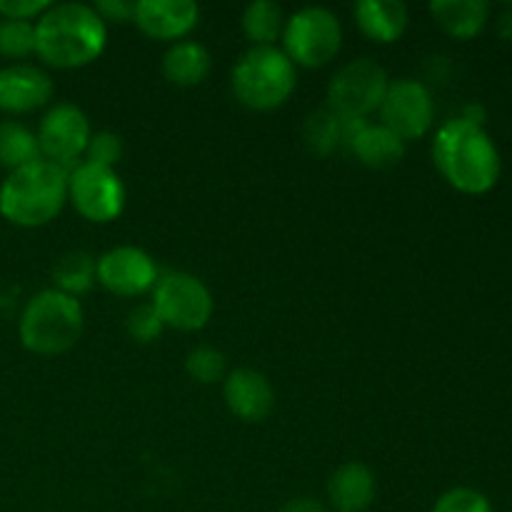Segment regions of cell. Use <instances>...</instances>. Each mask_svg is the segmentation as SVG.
Segmentation results:
<instances>
[{
  "label": "cell",
  "mask_w": 512,
  "mask_h": 512,
  "mask_svg": "<svg viewBox=\"0 0 512 512\" xmlns=\"http://www.w3.org/2000/svg\"><path fill=\"white\" fill-rule=\"evenodd\" d=\"M433 160L440 175L455 190L468 195H483L500 180L503 160L498 145L483 125L465 118H453L435 133Z\"/></svg>",
  "instance_id": "obj_1"
},
{
  "label": "cell",
  "mask_w": 512,
  "mask_h": 512,
  "mask_svg": "<svg viewBox=\"0 0 512 512\" xmlns=\"http://www.w3.org/2000/svg\"><path fill=\"white\" fill-rule=\"evenodd\" d=\"M108 28L93 5H50L35 20V55L50 68L73 70L100 58Z\"/></svg>",
  "instance_id": "obj_2"
},
{
  "label": "cell",
  "mask_w": 512,
  "mask_h": 512,
  "mask_svg": "<svg viewBox=\"0 0 512 512\" xmlns=\"http://www.w3.org/2000/svg\"><path fill=\"white\" fill-rule=\"evenodd\" d=\"M68 203V170L50 160H35L13 170L0 185V215L20 228H40L55 220Z\"/></svg>",
  "instance_id": "obj_3"
},
{
  "label": "cell",
  "mask_w": 512,
  "mask_h": 512,
  "mask_svg": "<svg viewBox=\"0 0 512 512\" xmlns=\"http://www.w3.org/2000/svg\"><path fill=\"white\" fill-rule=\"evenodd\" d=\"M83 308L78 298L43 290L33 295L20 315V343L35 355L68 353L83 335Z\"/></svg>",
  "instance_id": "obj_4"
},
{
  "label": "cell",
  "mask_w": 512,
  "mask_h": 512,
  "mask_svg": "<svg viewBox=\"0 0 512 512\" xmlns=\"http://www.w3.org/2000/svg\"><path fill=\"white\" fill-rule=\"evenodd\" d=\"M298 73L283 50L275 45L250 48L233 68V93L245 108L275 110L293 95Z\"/></svg>",
  "instance_id": "obj_5"
},
{
  "label": "cell",
  "mask_w": 512,
  "mask_h": 512,
  "mask_svg": "<svg viewBox=\"0 0 512 512\" xmlns=\"http://www.w3.org/2000/svg\"><path fill=\"white\" fill-rule=\"evenodd\" d=\"M153 308L165 328L193 333L213 318V295L200 278L190 273L160 275L153 288Z\"/></svg>",
  "instance_id": "obj_6"
},
{
  "label": "cell",
  "mask_w": 512,
  "mask_h": 512,
  "mask_svg": "<svg viewBox=\"0 0 512 512\" xmlns=\"http://www.w3.org/2000/svg\"><path fill=\"white\" fill-rule=\"evenodd\" d=\"M285 50L293 65L320 68L338 55L343 28L328 8H303L285 20Z\"/></svg>",
  "instance_id": "obj_7"
},
{
  "label": "cell",
  "mask_w": 512,
  "mask_h": 512,
  "mask_svg": "<svg viewBox=\"0 0 512 512\" xmlns=\"http://www.w3.org/2000/svg\"><path fill=\"white\" fill-rule=\"evenodd\" d=\"M388 85V73L375 60L358 58L343 65L330 80L328 108L338 118L365 120L380 108Z\"/></svg>",
  "instance_id": "obj_8"
},
{
  "label": "cell",
  "mask_w": 512,
  "mask_h": 512,
  "mask_svg": "<svg viewBox=\"0 0 512 512\" xmlns=\"http://www.w3.org/2000/svg\"><path fill=\"white\" fill-rule=\"evenodd\" d=\"M68 200L90 223H110L125 208V185L113 168L80 163L68 173Z\"/></svg>",
  "instance_id": "obj_9"
},
{
  "label": "cell",
  "mask_w": 512,
  "mask_h": 512,
  "mask_svg": "<svg viewBox=\"0 0 512 512\" xmlns=\"http://www.w3.org/2000/svg\"><path fill=\"white\" fill-rule=\"evenodd\" d=\"M380 120L388 130H393L403 143L418 140L433 128L435 103L430 90L420 80L400 78L393 80L385 90V98L380 103Z\"/></svg>",
  "instance_id": "obj_10"
},
{
  "label": "cell",
  "mask_w": 512,
  "mask_h": 512,
  "mask_svg": "<svg viewBox=\"0 0 512 512\" xmlns=\"http://www.w3.org/2000/svg\"><path fill=\"white\" fill-rule=\"evenodd\" d=\"M93 135L90 120L78 105L60 103L45 113L38 128V145L40 158L60 165L70 173L75 168V160L85 153L88 140Z\"/></svg>",
  "instance_id": "obj_11"
},
{
  "label": "cell",
  "mask_w": 512,
  "mask_h": 512,
  "mask_svg": "<svg viewBox=\"0 0 512 512\" xmlns=\"http://www.w3.org/2000/svg\"><path fill=\"white\" fill-rule=\"evenodd\" d=\"M160 273L145 250L120 245L95 260V280L120 298H135L155 288Z\"/></svg>",
  "instance_id": "obj_12"
},
{
  "label": "cell",
  "mask_w": 512,
  "mask_h": 512,
  "mask_svg": "<svg viewBox=\"0 0 512 512\" xmlns=\"http://www.w3.org/2000/svg\"><path fill=\"white\" fill-rule=\"evenodd\" d=\"M53 93V78L35 65L15 63L0 70V110L5 113H33L48 105Z\"/></svg>",
  "instance_id": "obj_13"
},
{
  "label": "cell",
  "mask_w": 512,
  "mask_h": 512,
  "mask_svg": "<svg viewBox=\"0 0 512 512\" xmlns=\"http://www.w3.org/2000/svg\"><path fill=\"white\" fill-rule=\"evenodd\" d=\"M223 398L230 413L245 423H263L275 408L273 385L253 368H238L225 375Z\"/></svg>",
  "instance_id": "obj_14"
},
{
  "label": "cell",
  "mask_w": 512,
  "mask_h": 512,
  "mask_svg": "<svg viewBox=\"0 0 512 512\" xmlns=\"http://www.w3.org/2000/svg\"><path fill=\"white\" fill-rule=\"evenodd\" d=\"M200 8L193 0H140L133 23L148 38L180 40L198 25Z\"/></svg>",
  "instance_id": "obj_15"
},
{
  "label": "cell",
  "mask_w": 512,
  "mask_h": 512,
  "mask_svg": "<svg viewBox=\"0 0 512 512\" xmlns=\"http://www.w3.org/2000/svg\"><path fill=\"white\" fill-rule=\"evenodd\" d=\"M343 120V143L350 145L355 158L375 170L393 168L403 160L405 143L385 125H373L368 120Z\"/></svg>",
  "instance_id": "obj_16"
},
{
  "label": "cell",
  "mask_w": 512,
  "mask_h": 512,
  "mask_svg": "<svg viewBox=\"0 0 512 512\" xmlns=\"http://www.w3.org/2000/svg\"><path fill=\"white\" fill-rule=\"evenodd\" d=\"M378 483L363 463H345L330 475L328 500L335 512H365L373 505Z\"/></svg>",
  "instance_id": "obj_17"
},
{
  "label": "cell",
  "mask_w": 512,
  "mask_h": 512,
  "mask_svg": "<svg viewBox=\"0 0 512 512\" xmlns=\"http://www.w3.org/2000/svg\"><path fill=\"white\" fill-rule=\"evenodd\" d=\"M355 23L373 43H395L408 30V8L400 0H363L353 8Z\"/></svg>",
  "instance_id": "obj_18"
},
{
  "label": "cell",
  "mask_w": 512,
  "mask_h": 512,
  "mask_svg": "<svg viewBox=\"0 0 512 512\" xmlns=\"http://www.w3.org/2000/svg\"><path fill=\"white\" fill-rule=\"evenodd\" d=\"M430 13L445 33L468 40L485 28L490 18V5L485 0H435L430 3Z\"/></svg>",
  "instance_id": "obj_19"
},
{
  "label": "cell",
  "mask_w": 512,
  "mask_h": 512,
  "mask_svg": "<svg viewBox=\"0 0 512 512\" xmlns=\"http://www.w3.org/2000/svg\"><path fill=\"white\" fill-rule=\"evenodd\" d=\"M210 53L195 40H180L168 48L163 55V73L165 78L180 88H193L200 85L210 73Z\"/></svg>",
  "instance_id": "obj_20"
},
{
  "label": "cell",
  "mask_w": 512,
  "mask_h": 512,
  "mask_svg": "<svg viewBox=\"0 0 512 512\" xmlns=\"http://www.w3.org/2000/svg\"><path fill=\"white\" fill-rule=\"evenodd\" d=\"M40 160V145L35 133H30L18 120L0 123V165L10 173Z\"/></svg>",
  "instance_id": "obj_21"
},
{
  "label": "cell",
  "mask_w": 512,
  "mask_h": 512,
  "mask_svg": "<svg viewBox=\"0 0 512 512\" xmlns=\"http://www.w3.org/2000/svg\"><path fill=\"white\" fill-rule=\"evenodd\" d=\"M283 8L273 0H255L243 13V30L253 48H268L283 33Z\"/></svg>",
  "instance_id": "obj_22"
},
{
  "label": "cell",
  "mask_w": 512,
  "mask_h": 512,
  "mask_svg": "<svg viewBox=\"0 0 512 512\" xmlns=\"http://www.w3.org/2000/svg\"><path fill=\"white\" fill-rule=\"evenodd\" d=\"M53 278L60 293L78 298V295L88 293L95 283V258L83 253V250H70L63 258L55 263Z\"/></svg>",
  "instance_id": "obj_23"
},
{
  "label": "cell",
  "mask_w": 512,
  "mask_h": 512,
  "mask_svg": "<svg viewBox=\"0 0 512 512\" xmlns=\"http://www.w3.org/2000/svg\"><path fill=\"white\" fill-rule=\"evenodd\" d=\"M303 140L313 153L328 155L343 143V120L330 108L308 115L303 128Z\"/></svg>",
  "instance_id": "obj_24"
},
{
  "label": "cell",
  "mask_w": 512,
  "mask_h": 512,
  "mask_svg": "<svg viewBox=\"0 0 512 512\" xmlns=\"http://www.w3.org/2000/svg\"><path fill=\"white\" fill-rule=\"evenodd\" d=\"M35 53V23L28 20H0V55L3 58H28Z\"/></svg>",
  "instance_id": "obj_25"
},
{
  "label": "cell",
  "mask_w": 512,
  "mask_h": 512,
  "mask_svg": "<svg viewBox=\"0 0 512 512\" xmlns=\"http://www.w3.org/2000/svg\"><path fill=\"white\" fill-rule=\"evenodd\" d=\"M185 370L198 383L213 385L225 380V355L215 348H195L185 358Z\"/></svg>",
  "instance_id": "obj_26"
},
{
  "label": "cell",
  "mask_w": 512,
  "mask_h": 512,
  "mask_svg": "<svg viewBox=\"0 0 512 512\" xmlns=\"http://www.w3.org/2000/svg\"><path fill=\"white\" fill-rule=\"evenodd\" d=\"M83 155L85 163L115 170V163L123 158V140L110 133V130H100V133L90 135L88 148H85Z\"/></svg>",
  "instance_id": "obj_27"
},
{
  "label": "cell",
  "mask_w": 512,
  "mask_h": 512,
  "mask_svg": "<svg viewBox=\"0 0 512 512\" xmlns=\"http://www.w3.org/2000/svg\"><path fill=\"white\" fill-rule=\"evenodd\" d=\"M433 512H493V505L480 490L453 488L435 500Z\"/></svg>",
  "instance_id": "obj_28"
},
{
  "label": "cell",
  "mask_w": 512,
  "mask_h": 512,
  "mask_svg": "<svg viewBox=\"0 0 512 512\" xmlns=\"http://www.w3.org/2000/svg\"><path fill=\"white\" fill-rule=\"evenodd\" d=\"M165 325L160 320V315L155 313L153 303L138 305L135 310H130L128 315V335L138 343H153L163 335Z\"/></svg>",
  "instance_id": "obj_29"
},
{
  "label": "cell",
  "mask_w": 512,
  "mask_h": 512,
  "mask_svg": "<svg viewBox=\"0 0 512 512\" xmlns=\"http://www.w3.org/2000/svg\"><path fill=\"white\" fill-rule=\"evenodd\" d=\"M53 3L48 0H0V15L8 20H38Z\"/></svg>",
  "instance_id": "obj_30"
},
{
  "label": "cell",
  "mask_w": 512,
  "mask_h": 512,
  "mask_svg": "<svg viewBox=\"0 0 512 512\" xmlns=\"http://www.w3.org/2000/svg\"><path fill=\"white\" fill-rule=\"evenodd\" d=\"M95 13L105 20H113V23H128L135 15V3L133 0H98L93 5Z\"/></svg>",
  "instance_id": "obj_31"
},
{
  "label": "cell",
  "mask_w": 512,
  "mask_h": 512,
  "mask_svg": "<svg viewBox=\"0 0 512 512\" xmlns=\"http://www.w3.org/2000/svg\"><path fill=\"white\" fill-rule=\"evenodd\" d=\"M278 512H328V510H325L323 503H318V500L313 498H295V500H288V503H285Z\"/></svg>",
  "instance_id": "obj_32"
}]
</instances>
